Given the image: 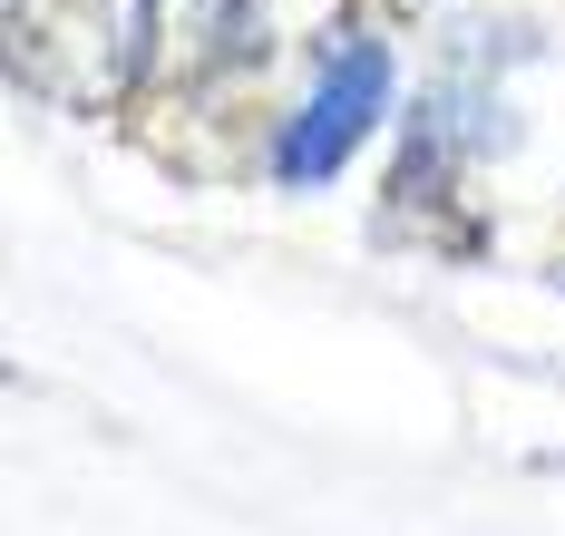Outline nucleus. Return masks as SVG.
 I'll return each mask as SVG.
<instances>
[{
    "instance_id": "1",
    "label": "nucleus",
    "mask_w": 565,
    "mask_h": 536,
    "mask_svg": "<svg viewBox=\"0 0 565 536\" xmlns=\"http://www.w3.org/2000/svg\"><path fill=\"white\" fill-rule=\"evenodd\" d=\"M391 30H399L391 10H361V20H341L322 50H302V68L282 78V98L264 108V137H254V176L274 195H322L381 137H399L419 78H409Z\"/></svg>"
},
{
    "instance_id": "2",
    "label": "nucleus",
    "mask_w": 565,
    "mask_h": 536,
    "mask_svg": "<svg viewBox=\"0 0 565 536\" xmlns=\"http://www.w3.org/2000/svg\"><path fill=\"white\" fill-rule=\"evenodd\" d=\"M371 10H391V20H429L439 0H371Z\"/></svg>"
}]
</instances>
